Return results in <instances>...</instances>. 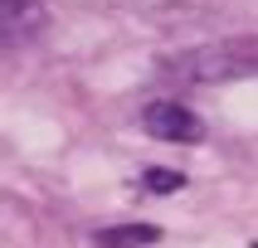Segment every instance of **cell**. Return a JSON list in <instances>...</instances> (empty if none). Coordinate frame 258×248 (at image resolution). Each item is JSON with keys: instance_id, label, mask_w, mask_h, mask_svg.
Returning <instances> with one entry per match:
<instances>
[{"instance_id": "6da1fadb", "label": "cell", "mask_w": 258, "mask_h": 248, "mask_svg": "<svg viewBox=\"0 0 258 248\" xmlns=\"http://www.w3.org/2000/svg\"><path fill=\"white\" fill-rule=\"evenodd\" d=\"M175 78L190 83H229V78H248L258 73V39H224V44H200L171 58Z\"/></svg>"}, {"instance_id": "7a4b0ae2", "label": "cell", "mask_w": 258, "mask_h": 248, "mask_svg": "<svg viewBox=\"0 0 258 248\" xmlns=\"http://www.w3.org/2000/svg\"><path fill=\"white\" fill-rule=\"evenodd\" d=\"M142 127L156 136V141H175V146H200L205 141V122L190 112L185 102L175 98H156L142 107Z\"/></svg>"}, {"instance_id": "3957f363", "label": "cell", "mask_w": 258, "mask_h": 248, "mask_svg": "<svg viewBox=\"0 0 258 248\" xmlns=\"http://www.w3.org/2000/svg\"><path fill=\"white\" fill-rule=\"evenodd\" d=\"M156 238H161L156 224H117V229L98 233V248H142V243H156Z\"/></svg>"}, {"instance_id": "277c9868", "label": "cell", "mask_w": 258, "mask_h": 248, "mask_svg": "<svg viewBox=\"0 0 258 248\" xmlns=\"http://www.w3.org/2000/svg\"><path fill=\"white\" fill-rule=\"evenodd\" d=\"M142 185L151 190V195H175V190L185 185V175H180V171H166V166H151V171L142 175Z\"/></svg>"}]
</instances>
